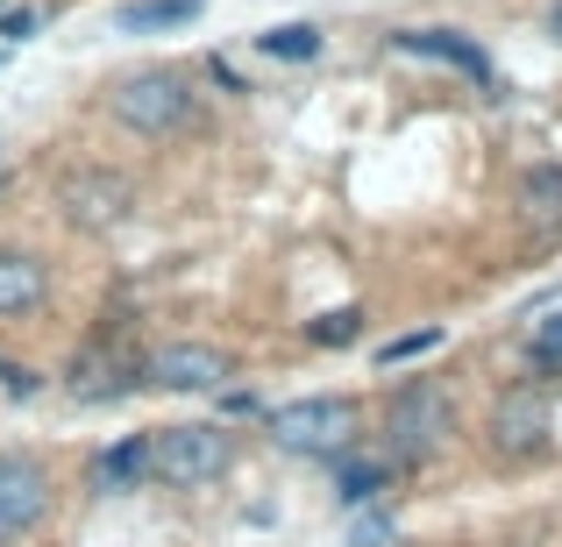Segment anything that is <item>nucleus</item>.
I'll use <instances>...</instances> for the list:
<instances>
[{
	"mask_svg": "<svg viewBox=\"0 0 562 547\" xmlns=\"http://www.w3.org/2000/svg\"><path fill=\"white\" fill-rule=\"evenodd\" d=\"M384 434H392V448H384L392 469L435 463V455L449 448V434H456V398L441 391L435 377H406L392 391V406H384Z\"/></svg>",
	"mask_w": 562,
	"mask_h": 547,
	"instance_id": "1",
	"label": "nucleus"
},
{
	"mask_svg": "<svg viewBox=\"0 0 562 547\" xmlns=\"http://www.w3.org/2000/svg\"><path fill=\"white\" fill-rule=\"evenodd\" d=\"M108 107H114V122H122V128H136V136H150V143L186 136V128L200 122V93H192V79H186V71H171V65L128 71V79L108 93Z\"/></svg>",
	"mask_w": 562,
	"mask_h": 547,
	"instance_id": "2",
	"label": "nucleus"
},
{
	"mask_svg": "<svg viewBox=\"0 0 562 547\" xmlns=\"http://www.w3.org/2000/svg\"><path fill=\"white\" fill-rule=\"evenodd\" d=\"M235 469V434L206 420H179L165 434H150V477L171 483V491H206Z\"/></svg>",
	"mask_w": 562,
	"mask_h": 547,
	"instance_id": "3",
	"label": "nucleus"
},
{
	"mask_svg": "<svg viewBox=\"0 0 562 547\" xmlns=\"http://www.w3.org/2000/svg\"><path fill=\"white\" fill-rule=\"evenodd\" d=\"M263 426L285 455H306V463H335L342 448H357V406L349 398H292V406H271Z\"/></svg>",
	"mask_w": 562,
	"mask_h": 547,
	"instance_id": "4",
	"label": "nucleus"
},
{
	"mask_svg": "<svg viewBox=\"0 0 562 547\" xmlns=\"http://www.w3.org/2000/svg\"><path fill=\"white\" fill-rule=\"evenodd\" d=\"M57 206L79 235H108L136 214V179L128 171H108V164H79L57 179Z\"/></svg>",
	"mask_w": 562,
	"mask_h": 547,
	"instance_id": "5",
	"label": "nucleus"
},
{
	"mask_svg": "<svg viewBox=\"0 0 562 547\" xmlns=\"http://www.w3.org/2000/svg\"><path fill=\"white\" fill-rule=\"evenodd\" d=\"M50 520V469L29 448H0V547L29 540Z\"/></svg>",
	"mask_w": 562,
	"mask_h": 547,
	"instance_id": "6",
	"label": "nucleus"
},
{
	"mask_svg": "<svg viewBox=\"0 0 562 547\" xmlns=\"http://www.w3.org/2000/svg\"><path fill=\"white\" fill-rule=\"evenodd\" d=\"M136 384H143V356H128V342H122V334H108V328H100L93 342L71 356V398H79V406L128 398Z\"/></svg>",
	"mask_w": 562,
	"mask_h": 547,
	"instance_id": "7",
	"label": "nucleus"
},
{
	"mask_svg": "<svg viewBox=\"0 0 562 547\" xmlns=\"http://www.w3.org/2000/svg\"><path fill=\"white\" fill-rule=\"evenodd\" d=\"M235 363L221 356V349L206 342H165L157 356H143V384H157V391H228Z\"/></svg>",
	"mask_w": 562,
	"mask_h": 547,
	"instance_id": "8",
	"label": "nucleus"
},
{
	"mask_svg": "<svg viewBox=\"0 0 562 547\" xmlns=\"http://www.w3.org/2000/svg\"><path fill=\"white\" fill-rule=\"evenodd\" d=\"M392 43H398L406 57H427V65L463 71L477 93H498V71H492V57H484V43L463 36V29H392Z\"/></svg>",
	"mask_w": 562,
	"mask_h": 547,
	"instance_id": "9",
	"label": "nucleus"
},
{
	"mask_svg": "<svg viewBox=\"0 0 562 547\" xmlns=\"http://www.w3.org/2000/svg\"><path fill=\"white\" fill-rule=\"evenodd\" d=\"M492 448L506 455V463H527V455L549 448V398H541L535 384H513L492 406Z\"/></svg>",
	"mask_w": 562,
	"mask_h": 547,
	"instance_id": "10",
	"label": "nucleus"
},
{
	"mask_svg": "<svg viewBox=\"0 0 562 547\" xmlns=\"http://www.w3.org/2000/svg\"><path fill=\"white\" fill-rule=\"evenodd\" d=\"M143 483H150V434H122L86 469V491H100V498H128V491H143Z\"/></svg>",
	"mask_w": 562,
	"mask_h": 547,
	"instance_id": "11",
	"label": "nucleus"
},
{
	"mask_svg": "<svg viewBox=\"0 0 562 547\" xmlns=\"http://www.w3.org/2000/svg\"><path fill=\"white\" fill-rule=\"evenodd\" d=\"M50 299V263L29 249H0V320H22Z\"/></svg>",
	"mask_w": 562,
	"mask_h": 547,
	"instance_id": "12",
	"label": "nucleus"
},
{
	"mask_svg": "<svg viewBox=\"0 0 562 547\" xmlns=\"http://www.w3.org/2000/svg\"><path fill=\"white\" fill-rule=\"evenodd\" d=\"M392 483H398V469L384 463V455H357V448L335 455V505H342V512L378 505V498L392 491Z\"/></svg>",
	"mask_w": 562,
	"mask_h": 547,
	"instance_id": "13",
	"label": "nucleus"
},
{
	"mask_svg": "<svg viewBox=\"0 0 562 547\" xmlns=\"http://www.w3.org/2000/svg\"><path fill=\"white\" fill-rule=\"evenodd\" d=\"M520 214L535 235H562V164H535L520 179Z\"/></svg>",
	"mask_w": 562,
	"mask_h": 547,
	"instance_id": "14",
	"label": "nucleus"
},
{
	"mask_svg": "<svg viewBox=\"0 0 562 547\" xmlns=\"http://www.w3.org/2000/svg\"><path fill=\"white\" fill-rule=\"evenodd\" d=\"M200 8H206V0H128V8L114 14V29H122V36H157V29L200 22Z\"/></svg>",
	"mask_w": 562,
	"mask_h": 547,
	"instance_id": "15",
	"label": "nucleus"
},
{
	"mask_svg": "<svg viewBox=\"0 0 562 547\" xmlns=\"http://www.w3.org/2000/svg\"><path fill=\"white\" fill-rule=\"evenodd\" d=\"M257 50L278 57V65H314V57H321V29L314 22H271L257 36Z\"/></svg>",
	"mask_w": 562,
	"mask_h": 547,
	"instance_id": "16",
	"label": "nucleus"
},
{
	"mask_svg": "<svg viewBox=\"0 0 562 547\" xmlns=\"http://www.w3.org/2000/svg\"><path fill=\"white\" fill-rule=\"evenodd\" d=\"M306 342H314V349H357L363 342V314H357V306L314 314V320H306Z\"/></svg>",
	"mask_w": 562,
	"mask_h": 547,
	"instance_id": "17",
	"label": "nucleus"
},
{
	"mask_svg": "<svg viewBox=\"0 0 562 547\" xmlns=\"http://www.w3.org/2000/svg\"><path fill=\"white\" fill-rule=\"evenodd\" d=\"M441 342H449V328H406V334H392V342L378 349V369H398V363H420V356H435Z\"/></svg>",
	"mask_w": 562,
	"mask_h": 547,
	"instance_id": "18",
	"label": "nucleus"
},
{
	"mask_svg": "<svg viewBox=\"0 0 562 547\" xmlns=\"http://www.w3.org/2000/svg\"><path fill=\"white\" fill-rule=\"evenodd\" d=\"M349 547H398V526H392V512H371V505H363L357 520H349Z\"/></svg>",
	"mask_w": 562,
	"mask_h": 547,
	"instance_id": "19",
	"label": "nucleus"
},
{
	"mask_svg": "<svg viewBox=\"0 0 562 547\" xmlns=\"http://www.w3.org/2000/svg\"><path fill=\"white\" fill-rule=\"evenodd\" d=\"M527 356H535V369H549V377H562V314L541 320L535 342H527Z\"/></svg>",
	"mask_w": 562,
	"mask_h": 547,
	"instance_id": "20",
	"label": "nucleus"
},
{
	"mask_svg": "<svg viewBox=\"0 0 562 547\" xmlns=\"http://www.w3.org/2000/svg\"><path fill=\"white\" fill-rule=\"evenodd\" d=\"M0 384H8V398H22V406L43 391V377H36V369H22V363H8V356H0Z\"/></svg>",
	"mask_w": 562,
	"mask_h": 547,
	"instance_id": "21",
	"label": "nucleus"
},
{
	"mask_svg": "<svg viewBox=\"0 0 562 547\" xmlns=\"http://www.w3.org/2000/svg\"><path fill=\"white\" fill-rule=\"evenodd\" d=\"M36 29H43V14H36V8H8V14H0V36H8V43H29Z\"/></svg>",
	"mask_w": 562,
	"mask_h": 547,
	"instance_id": "22",
	"label": "nucleus"
},
{
	"mask_svg": "<svg viewBox=\"0 0 562 547\" xmlns=\"http://www.w3.org/2000/svg\"><path fill=\"white\" fill-rule=\"evenodd\" d=\"M206 79H214V86H221V93H243V79H235V71H228V65H221V57H206Z\"/></svg>",
	"mask_w": 562,
	"mask_h": 547,
	"instance_id": "23",
	"label": "nucleus"
},
{
	"mask_svg": "<svg viewBox=\"0 0 562 547\" xmlns=\"http://www.w3.org/2000/svg\"><path fill=\"white\" fill-rule=\"evenodd\" d=\"M541 29H549V43L562 50V0H549V14H541Z\"/></svg>",
	"mask_w": 562,
	"mask_h": 547,
	"instance_id": "24",
	"label": "nucleus"
}]
</instances>
